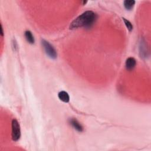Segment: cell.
<instances>
[{"label":"cell","instance_id":"cell-1","mask_svg":"<svg viewBox=\"0 0 151 151\" xmlns=\"http://www.w3.org/2000/svg\"><path fill=\"white\" fill-rule=\"evenodd\" d=\"M97 19L96 14L91 11H87L78 17L71 23L70 30H74L79 27L89 28L95 23Z\"/></svg>","mask_w":151,"mask_h":151},{"label":"cell","instance_id":"cell-2","mask_svg":"<svg viewBox=\"0 0 151 151\" xmlns=\"http://www.w3.org/2000/svg\"><path fill=\"white\" fill-rule=\"evenodd\" d=\"M42 44L46 54L51 59H55L57 57V52L54 47L48 42L44 40L42 41Z\"/></svg>","mask_w":151,"mask_h":151},{"label":"cell","instance_id":"cell-3","mask_svg":"<svg viewBox=\"0 0 151 151\" xmlns=\"http://www.w3.org/2000/svg\"><path fill=\"white\" fill-rule=\"evenodd\" d=\"M12 139L14 141H17L20 138L21 130L18 122L16 119L12 121Z\"/></svg>","mask_w":151,"mask_h":151},{"label":"cell","instance_id":"cell-4","mask_svg":"<svg viewBox=\"0 0 151 151\" xmlns=\"http://www.w3.org/2000/svg\"><path fill=\"white\" fill-rule=\"evenodd\" d=\"M136 64V61L134 58L129 57L126 61V63H125L126 68L128 70H132L135 68Z\"/></svg>","mask_w":151,"mask_h":151},{"label":"cell","instance_id":"cell-5","mask_svg":"<svg viewBox=\"0 0 151 151\" xmlns=\"http://www.w3.org/2000/svg\"><path fill=\"white\" fill-rule=\"evenodd\" d=\"M70 125L76 129L79 132H82L83 130V127L82 125L75 119H71L70 120Z\"/></svg>","mask_w":151,"mask_h":151},{"label":"cell","instance_id":"cell-6","mask_svg":"<svg viewBox=\"0 0 151 151\" xmlns=\"http://www.w3.org/2000/svg\"><path fill=\"white\" fill-rule=\"evenodd\" d=\"M58 96L60 100L63 102L68 103L70 100V97L69 94L65 91H62L59 92L58 94Z\"/></svg>","mask_w":151,"mask_h":151},{"label":"cell","instance_id":"cell-7","mask_svg":"<svg viewBox=\"0 0 151 151\" xmlns=\"http://www.w3.org/2000/svg\"><path fill=\"white\" fill-rule=\"evenodd\" d=\"M24 35L26 37V39L27 41L30 43V44H34V36L33 35L32 33L30 31H26L24 33Z\"/></svg>","mask_w":151,"mask_h":151},{"label":"cell","instance_id":"cell-8","mask_svg":"<svg viewBox=\"0 0 151 151\" xmlns=\"http://www.w3.org/2000/svg\"><path fill=\"white\" fill-rule=\"evenodd\" d=\"M135 4V1L134 0H126L124 1V6L127 10H130L133 8Z\"/></svg>","mask_w":151,"mask_h":151},{"label":"cell","instance_id":"cell-9","mask_svg":"<svg viewBox=\"0 0 151 151\" xmlns=\"http://www.w3.org/2000/svg\"><path fill=\"white\" fill-rule=\"evenodd\" d=\"M122 19H123V21L125 24V26H126L127 30L129 31H132V30H133V26H132V23L129 20H127V19H126L125 18H122Z\"/></svg>","mask_w":151,"mask_h":151},{"label":"cell","instance_id":"cell-10","mask_svg":"<svg viewBox=\"0 0 151 151\" xmlns=\"http://www.w3.org/2000/svg\"><path fill=\"white\" fill-rule=\"evenodd\" d=\"M1 34L2 36L4 35V33H3V26H2V24H1Z\"/></svg>","mask_w":151,"mask_h":151}]
</instances>
